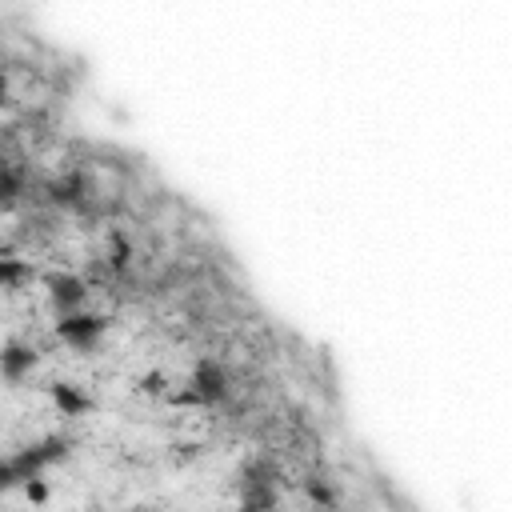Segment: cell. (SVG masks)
Wrapping results in <instances>:
<instances>
[{
	"mask_svg": "<svg viewBox=\"0 0 512 512\" xmlns=\"http://www.w3.org/2000/svg\"><path fill=\"white\" fill-rule=\"evenodd\" d=\"M68 452H72V440H68L64 432H48V436H40V440L24 444V448L12 456V464H16L20 480H32V476H44V468L60 464Z\"/></svg>",
	"mask_w": 512,
	"mask_h": 512,
	"instance_id": "6da1fadb",
	"label": "cell"
},
{
	"mask_svg": "<svg viewBox=\"0 0 512 512\" xmlns=\"http://www.w3.org/2000/svg\"><path fill=\"white\" fill-rule=\"evenodd\" d=\"M108 316L104 312H88V308H76V312H64V316H56V336L64 340V344H72V348H96L100 344V336L108 332Z\"/></svg>",
	"mask_w": 512,
	"mask_h": 512,
	"instance_id": "7a4b0ae2",
	"label": "cell"
},
{
	"mask_svg": "<svg viewBox=\"0 0 512 512\" xmlns=\"http://www.w3.org/2000/svg\"><path fill=\"white\" fill-rule=\"evenodd\" d=\"M44 292H48V308L56 312V316H64V312H76V308H84V300H88V280L84 276H76V272H48L44 276Z\"/></svg>",
	"mask_w": 512,
	"mask_h": 512,
	"instance_id": "3957f363",
	"label": "cell"
},
{
	"mask_svg": "<svg viewBox=\"0 0 512 512\" xmlns=\"http://www.w3.org/2000/svg\"><path fill=\"white\" fill-rule=\"evenodd\" d=\"M44 192H48V204L68 208V212H84V208L92 204V184H88V176L76 172V168L52 176V180L44 184Z\"/></svg>",
	"mask_w": 512,
	"mask_h": 512,
	"instance_id": "277c9868",
	"label": "cell"
},
{
	"mask_svg": "<svg viewBox=\"0 0 512 512\" xmlns=\"http://www.w3.org/2000/svg\"><path fill=\"white\" fill-rule=\"evenodd\" d=\"M188 396H192L196 404H220V400L228 396V372H224V364L212 360V356L196 360L192 380H188Z\"/></svg>",
	"mask_w": 512,
	"mask_h": 512,
	"instance_id": "5b68a950",
	"label": "cell"
},
{
	"mask_svg": "<svg viewBox=\"0 0 512 512\" xmlns=\"http://www.w3.org/2000/svg\"><path fill=\"white\" fill-rule=\"evenodd\" d=\"M36 364H40V352H36V344H28V340H8V344L0 348V376H4L8 384H20L24 376H32Z\"/></svg>",
	"mask_w": 512,
	"mask_h": 512,
	"instance_id": "8992f818",
	"label": "cell"
},
{
	"mask_svg": "<svg viewBox=\"0 0 512 512\" xmlns=\"http://www.w3.org/2000/svg\"><path fill=\"white\" fill-rule=\"evenodd\" d=\"M48 400L60 416H84L92 412V396L80 388V384H68V380H52L48 384Z\"/></svg>",
	"mask_w": 512,
	"mask_h": 512,
	"instance_id": "52a82bcc",
	"label": "cell"
},
{
	"mask_svg": "<svg viewBox=\"0 0 512 512\" xmlns=\"http://www.w3.org/2000/svg\"><path fill=\"white\" fill-rule=\"evenodd\" d=\"M280 484V472L268 456H248L240 464V488H276Z\"/></svg>",
	"mask_w": 512,
	"mask_h": 512,
	"instance_id": "ba28073f",
	"label": "cell"
},
{
	"mask_svg": "<svg viewBox=\"0 0 512 512\" xmlns=\"http://www.w3.org/2000/svg\"><path fill=\"white\" fill-rule=\"evenodd\" d=\"M24 192H28V180H24V172H20L16 164L0 160V212H12V208L24 200Z\"/></svg>",
	"mask_w": 512,
	"mask_h": 512,
	"instance_id": "9c48e42d",
	"label": "cell"
},
{
	"mask_svg": "<svg viewBox=\"0 0 512 512\" xmlns=\"http://www.w3.org/2000/svg\"><path fill=\"white\" fill-rule=\"evenodd\" d=\"M32 280V264L16 252H0V288H24Z\"/></svg>",
	"mask_w": 512,
	"mask_h": 512,
	"instance_id": "30bf717a",
	"label": "cell"
},
{
	"mask_svg": "<svg viewBox=\"0 0 512 512\" xmlns=\"http://www.w3.org/2000/svg\"><path fill=\"white\" fill-rule=\"evenodd\" d=\"M104 264H108L112 276H128V268H132V240H128L124 232H112V236H108Z\"/></svg>",
	"mask_w": 512,
	"mask_h": 512,
	"instance_id": "8fae6325",
	"label": "cell"
},
{
	"mask_svg": "<svg viewBox=\"0 0 512 512\" xmlns=\"http://www.w3.org/2000/svg\"><path fill=\"white\" fill-rule=\"evenodd\" d=\"M304 492H308V500H312V504H324V508H336V504H340V496H336V488H332L328 480H320V476H312V480H304Z\"/></svg>",
	"mask_w": 512,
	"mask_h": 512,
	"instance_id": "7c38bea8",
	"label": "cell"
},
{
	"mask_svg": "<svg viewBox=\"0 0 512 512\" xmlns=\"http://www.w3.org/2000/svg\"><path fill=\"white\" fill-rule=\"evenodd\" d=\"M240 504L244 508H276L280 488H240Z\"/></svg>",
	"mask_w": 512,
	"mask_h": 512,
	"instance_id": "4fadbf2b",
	"label": "cell"
},
{
	"mask_svg": "<svg viewBox=\"0 0 512 512\" xmlns=\"http://www.w3.org/2000/svg\"><path fill=\"white\" fill-rule=\"evenodd\" d=\"M24 480H20V472H16V464H12V456H0V492H12V488H20Z\"/></svg>",
	"mask_w": 512,
	"mask_h": 512,
	"instance_id": "5bb4252c",
	"label": "cell"
},
{
	"mask_svg": "<svg viewBox=\"0 0 512 512\" xmlns=\"http://www.w3.org/2000/svg\"><path fill=\"white\" fill-rule=\"evenodd\" d=\"M20 488H24V496H28V500H36V504H44V500H48V484H44V476H32V480H24Z\"/></svg>",
	"mask_w": 512,
	"mask_h": 512,
	"instance_id": "9a60e30c",
	"label": "cell"
},
{
	"mask_svg": "<svg viewBox=\"0 0 512 512\" xmlns=\"http://www.w3.org/2000/svg\"><path fill=\"white\" fill-rule=\"evenodd\" d=\"M12 104V80L0 72V108H8Z\"/></svg>",
	"mask_w": 512,
	"mask_h": 512,
	"instance_id": "2e32d148",
	"label": "cell"
},
{
	"mask_svg": "<svg viewBox=\"0 0 512 512\" xmlns=\"http://www.w3.org/2000/svg\"><path fill=\"white\" fill-rule=\"evenodd\" d=\"M144 388H148V392H164V376H160V372H148V376H144Z\"/></svg>",
	"mask_w": 512,
	"mask_h": 512,
	"instance_id": "e0dca14e",
	"label": "cell"
},
{
	"mask_svg": "<svg viewBox=\"0 0 512 512\" xmlns=\"http://www.w3.org/2000/svg\"><path fill=\"white\" fill-rule=\"evenodd\" d=\"M0 160H4V156H0Z\"/></svg>",
	"mask_w": 512,
	"mask_h": 512,
	"instance_id": "ac0fdd59",
	"label": "cell"
}]
</instances>
